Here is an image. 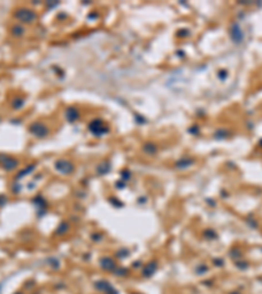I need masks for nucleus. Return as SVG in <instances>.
<instances>
[{
	"label": "nucleus",
	"instance_id": "nucleus-2",
	"mask_svg": "<svg viewBox=\"0 0 262 294\" xmlns=\"http://www.w3.org/2000/svg\"><path fill=\"white\" fill-rule=\"evenodd\" d=\"M30 132H33L37 136H43L46 133V128L42 124H33V126H30Z\"/></svg>",
	"mask_w": 262,
	"mask_h": 294
},
{
	"label": "nucleus",
	"instance_id": "nucleus-3",
	"mask_svg": "<svg viewBox=\"0 0 262 294\" xmlns=\"http://www.w3.org/2000/svg\"><path fill=\"white\" fill-rule=\"evenodd\" d=\"M3 166L7 169V170H12V169H15L16 166H17V161L9 158V157H4V165Z\"/></svg>",
	"mask_w": 262,
	"mask_h": 294
},
{
	"label": "nucleus",
	"instance_id": "nucleus-4",
	"mask_svg": "<svg viewBox=\"0 0 262 294\" xmlns=\"http://www.w3.org/2000/svg\"><path fill=\"white\" fill-rule=\"evenodd\" d=\"M24 33H25L24 28L20 26V25H16V26H13V28H12V34H13V35H17V37H21V35L24 34Z\"/></svg>",
	"mask_w": 262,
	"mask_h": 294
},
{
	"label": "nucleus",
	"instance_id": "nucleus-1",
	"mask_svg": "<svg viewBox=\"0 0 262 294\" xmlns=\"http://www.w3.org/2000/svg\"><path fill=\"white\" fill-rule=\"evenodd\" d=\"M15 17L17 20L22 21V22H33L37 18V15L32 9H26V8H20L16 11Z\"/></svg>",
	"mask_w": 262,
	"mask_h": 294
}]
</instances>
